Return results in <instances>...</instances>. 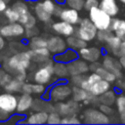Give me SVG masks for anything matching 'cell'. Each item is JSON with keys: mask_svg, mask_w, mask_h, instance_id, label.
<instances>
[{"mask_svg": "<svg viewBox=\"0 0 125 125\" xmlns=\"http://www.w3.org/2000/svg\"><path fill=\"white\" fill-rule=\"evenodd\" d=\"M31 64L32 61L28 50L17 52L1 62V67H3L13 76L22 72H27V70L30 69Z\"/></svg>", "mask_w": 125, "mask_h": 125, "instance_id": "obj_1", "label": "cell"}, {"mask_svg": "<svg viewBox=\"0 0 125 125\" xmlns=\"http://www.w3.org/2000/svg\"><path fill=\"white\" fill-rule=\"evenodd\" d=\"M80 87H82L92 95L99 97L100 95L110 89V82L103 79L97 72L92 71L90 74L85 76Z\"/></svg>", "mask_w": 125, "mask_h": 125, "instance_id": "obj_2", "label": "cell"}, {"mask_svg": "<svg viewBox=\"0 0 125 125\" xmlns=\"http://www.w3.org/2000/svg\"><path fill=\"white\" fill-rule=\"evenodd\" d=\"M54 59H49L46 62L39 63V66L33 71L31 79L33 82L49 85L54 81Z\"/></svg>", "mask_w": 125, "mask_h": 125, "instance_id": "obj_3", "label": "cell"}, {"mask_svg": "<svg viewBox=\"0 0 125 125\" xmlns=\"http://www.w3.org/2000/svg\"><path fill=\"white\" fill-rule=\"evenodd\" d=\"M14 10L17 11L19 14V22L21 23L25 28H30L33 26H36L37 23V18L35 15H33L30 10L28 5L26 4L25 1L23 0H15L11 6Z\"/></svg>", "mask_w": 125, "mask_h": 125, "instance_id": "obj_4", "label": "cell"}, {"mask_svg": "<svg viewBox=\"0 0 125 125\" xmlns=\"http://www.w3.org/2000/svg\"><path fill=\"white\" fill-rule=\"evenodd\" d=\"M71 92L72 89L69 84L59 82L54 84L49 90H47L46 93L43 95V98L52 101L53 103L63 102L71 97Z\"/></svg>", "mask_w": 125, "mask_h": 125, "instance_id": "obj_5", "label": "cell"}, {"mask_svg": "<svg viewBox=\"0 0 125 125\" xmlns=\"http://www.w3.org/2000/svg\"><path fill=\"white\" fill-rule=\"evenodd\" d=\"M77 28L75 29V35L80 37L81 39L85 40L86 42L93 41L97 37L98 29L90 20V18H83L80 20L79 23L77 24Z\"/></svg>", "mask_w": 125, "mask_h": 125, "instance_id": "obj_6", "label": "cell"}, {"mask_svg": "<svg viewBox=\"0 0 125 125\" xmlns=\"http://www.w3.org/2000/svg\"><path fill=\"white\" fill-rule=\"evenodd\" d=\"M89 18L98 30L109 29L112 17L106 14L100 7H94L89 11Z\"/></svg>", "mask_w": 125, "mask_h": 125, "instance_id": "obj_7", "label": "cell"}, {"mask_svg": "<svg viewBox=\"0 0 125 125\" xmlns=\"http://www.w3.org/2000/svg\"><path fill=\"white\" fill-rule=\"evenodd\" d=\"M81 120L86 124H107L110 122L108 115L104 114L102 110L95 107H89L85 109L81 115Z\"/></svg>", "mask_w": 125, "mask_h": 125, "instance_id": "obj_8", "label": "cell"}, {"mask_svg": "<svg viewBox=\"0 0 125 125\" xmlns=\"http://www.w3.org/2000/svg\"><path fill=\"white\" fill-rule=\"evenodd\" d=\"M18 97L9 92L0 94V111L7 114H13L17 110Z\"/></svg>", "mask_w": 125, "mask_h": 125, "instance_id": "obj_9", "label": "cell"}, {"mask_svg": "<svg viewBox=\"0 0 125 125\" xmlns=\"http://www.w3.org/2000/svg\"><path fill=\"white\" fill-rule=\"evenodd\" d=\"M55 104V110L58 111L62 117V116H69L77 114L80 110V103L74 101V100H68L67 102H59L54 103Z\"/></svg>", "mask_w": 125, "mask_h": 125, "instance_id": "obj_10", "label": "cell"}, {"mask_svg": "<svg viewBox=\"0 0 125 125\" xmlns=\"http://www.w3.org/2000/svg\"><path fill=\"white\" fill-rule=\"evenodd\" d=\"M24 31H25V27L19 21L9 22L0 27V34L4 38L21 37L22 35H24Z\"/></svg>", "mask_w": 125, "mask_h": 125, "instance_id": "obj_11", "label": "cell"}, {"mask_svg": "<svg viewBox=\"0 0 125 125\" xmlns=\"http://www.w3.org/2000/svg\"><path fill=\"white\" fill-rule=\"evenodd\" d=\"M47 48L52 55H58L66 50L68 47L65 39H63L61 35L57 34L47 38Z\"/></svg>", "mask_w": 125, "mask_h": 125, "instance_id": "obj_12", "label": "cell"}, {"mask_svg": "<svg viewBox=\"0 0 125 125\" xmlns=\"http://www.w3.org/2000/svg\"><path fill=\"white\" fill-rule=\"evenodd\" d=\"M102 56H103L102 49L99 47H95V46H91V47L86 46L78 51V57L83 59L89 63L100 61Z\"/></svg>", "mask_w": 125, "mask_h": 125, "instance_id": "obj_13", "label": "cell"}, {"mask_svg": "<svg viewBox=\"0 0 125 125\" xmlns=\"http://www.w3.org/2000/svg\"><path fill=\"white\" fill-rule=\"evenodd\" d=\"M102 65L104 67H105L106 69H108L109 71H111L116 76L117 79L123 76L122 66L120 64L119 60H117L115 58V56H112V55H104L103 57Z\"/></svg>", "mask_w": 125, "mask_h": 125, "instance_id": "obj_14", "label": "cell"}, {"mask_svg": "<svg viewBox=\"0 0 125 125\" xmlns=\"http://www.w3.org/2000/svg\"><path fill=\"white\" fill-rule=\"evenodd\" d=\"M69 76L70 75H77V74H86L90 71L89 62L84 61L81 58H76L73 61L67 63Z\"/></svg>", "mask_w": 125, "mask_h": 125, "instance_id": "obj_15", "label": "cell"}, {"mask_svg": "<svg viewBox=\"0 0 125 125\" xmlns=\"http://www.w3.org/2000/svg\"><path fill=\"white\" fill-rule=\"evenodd\" d=\"M51 28L56 34L63 36V37H68L70 35H73L75 33V29H76L75 25H73L69 22H66L64 21H62V20L59 21L53 22L51 25Z\"/></svg>", "mask_w": 125, "mask_h": 125, "instance_id": "obj_16", "label": "cell"}, {"mask_svg": "<svg viewBox=\"0 0 125 125\" xmlns=\"http://www.w3.org/2000/svg\"><path fill=\"white\" fill-rule=\"evenodd\" d=\"M59 19L62 21H64L66 22H69L73 25H77L81 20L79 11L72 9L70 7H67V6L62 9V11L59 15Z\"/></svg>", "mask_w": 125, "mask_h": 125, "instance_id": "obj_17", "label": "cell"}, {"mask_svg": "<svg viewBox=\"0 0 125 125\" xmlns=\"http://www.w3.org/2000/svg\"><path fill=\"white\" fill-rule=\"evenodd\" d=\"M33 97L31 94L27 93H21L20 97H18V105H17V110L19 114H24L26 113L33 104Z\"/></svg>", "mask_w": 125, "mask_h": 125, "instance_id": "obj_18", "label": "cell"}, {"mask_svg": "<svg viewBox=\"0 0 125 125\" xmlns=\"http://www.w3.org/2000/svg\"><path fill=\"white\" fill-rule=\"evenodd\" d=\"M28 52H29L32 63H36V64L46 62L47 60H49L51 58V55H52L47 47L37 48V49H29Z\"/></svg>", "mask_w": 125, "mask_h": 125, "instance_id": "obj_19", "label": "cell"}, {"mask_svg": "<svg viewBox=\"0 0 125 125\" xmlns=\"http://www.w3.org/2000/svg\"><path fill=\"white\" fill-rule=\"evenodd\" d=\"M122 38L116 36L114 33L109 37V39L105 42V49L107 53H109L112 56L119 57V51H120V46L122 43Z\"/></svg>", "mask_w": 125, "mask_h": 125, "instance_id": "obj_20", "label": "cell"}, {"mask_svg": "<svg viewBox=\"0 0 125 125\" xmlns=\"http://www.w3.org/2000/svg\"><path fill=\"white\" fill-rule=\"evenodd\" d=\"M72 92H71V99L78 102V103H85V104H89L91 97L93 96L91 93H89L88 91H86L85 89H83L80 86H72L71 87Z\"/></svg>", "mask_w": 125, "mask_h": 125, "instance_id": "obj_21", "label": "cell"}, {"mask_svg": "<svg viewBox=\"0 0 125 125\" xmlns=\"http://www.w3.org/2000/svg\"><path fill=\"white\" fill-rule=\"evenodd\" d=\"M33 11H34L35 17H36L37 20H39L40 21L45 22V23H48V22L51 21L53 15L49 14V13L46 11V9L44 8V6H43V4H42V1H37V2L34 4Z\"/></svg>", "mask_w": 125, "mask_h": 125, "instance_id": "obj_22", "label": "cell"}, {"mask_svg": "<svg viewBox=\"0 0 125 125\" xmlns=\"http://www.w3.org/2000/svg\"><path fill=\"white\" fill-rule=\"evenodd\" d=\"M99 7L112 18L116 17L119 12V7L116 0H101Z\"/></svg>", "mask_w": 125, "mask_h": 125, "instance_id": "obj_23", "label": "cell"}, {"mask_svg": "<svg viewBox=\"0 0 125 125\" xmlns=\"http://www.w3.org/2000/svg\"><path fill=\"white\" fill-rule=\"evenodd\" d=\"M109 29L116 36L124 39L125 38V20L118 19V18H115V17L112 18Z\"/></svg>", "mask_w": 125, "mask_h": 125, "instance_id": "obj_24", "label": "cell"}, {"mask_svg": "<svg viewBox=\"0 0 125 125\" xmlns=\"http://www.w3.org/2000/svg\"><path fill=\"white\" fill-rule=\"evenodd\" d=\"M48 114L49 112L45 110H36L30 115L26 117V123L27 124H45L48 120Z\"/></svg>", "mask_w": 125, "mask_h": 125, "instance_id": "obj_25", "label": "cell"}, {"mask_svg": "<svg viewBox=\"0 0 125 125\" xmlns=\"http://www.w3.org/2000/svg\"><path fill=\"white\" fill-rule=\"evenodd\" d=\"M76 58H78V52L73 50V49L67 48L63 52H62L58 55H54L53 59L56 62H64V63H68L69 62L73 61Z\"/></svg>", "mask_w": 125, "mask_h": 125, "instance_id": "obj_26", "label": "cell"}, {"mask_svg": "<svg viewBox=\"0 0 125 125\" xmlns=\"http://www.w3.org/2000/svg\"><path fill=\"white\" fill-rule=\"evenodd\" d=\"M66 41V44H67V47L70 48V49H73L75 51H79L80 49L84 48L87 46V42L83 39H81L80 37H78L77 35L73 34V35H70L68 37H66L65 39Z\"/></svg>", "mask_w": 125, "mask_h": 125, "instance_id": "obj_27", "label": "cell"}, {"mask_svg": "<svg viewBox=\"0 0 125 125\" xmlns=\"http://www.w3.org/2000/svg\"><path fill=\"white\" fill-rule=\"evenodd\" d=\"M22 85H23V81H21L20 79L13 76V78L3 88H4L5 92H9V93H13V94L21 93Z\"/></svg>", "mask_w": 125, "mask_h": 125, "instance_id": "obj_28", "label": "cell"}, {"mask_svg": "<svg viewBox=\"0 0 125 125\" xmlns=\"http://www.w3.org/2000/svg\"><path fill=\"white\" fill-rule=\"evenodd\" d=\"M54 74L59 79L66 78L69 75L67 63L55 61V62H54Z\"/></svg>", "mask_w": 125, "mask_h": 125, "instance_id": "obj_29", "label": "cell"}, {"mask_svg": "<svg viewBox=\"0 0 125 125\" xmlns=\"http://www.w3.org/2000/svg\"><path fill=\"white\" fill-rule=\"evenodd\" d=\"M116 93L113 90H107L106 92L103 93L102 95L99 96V102L100 104H108V105H112L115 104L116 101Z\"/></svg>", "mask_w": 125, "mask_h": 125, "instance_id": "obj_30", "label": "cell"}, {"mask_svg": "<svg viewBox=\"0 0 125 125\" xmlns=\"http://www.w3.org/2000/svg\"><path fill=\"white\" fill-rule=\"evenodd\" d=\"M115 105H116V111H117L119 120L121 122L123 119H125V95L124 94H119L116 97Z\"/></svg>", "mask_w": 125, "mask_h": 125, "instance_id": "obj_31", "label": "cell"}, {"mask_svg": "<svg viewBox=\"0 0 125 125\" xmlns=\"http://www.w3.org/2000/svg\"><path fill=\"white\" fill-rule=\"evenodd\" d=\"M28 47H29V49H37V48L47 47V38L40 36V35H35V36L29 38Z\"/></svg>", "mask_w": 125, "mask_h": 125, "instance_id": "obj_32", "label": "cell"}, {"mask_svg": "<svg viewBox=\"0 0 125 125\" xmlns=\"http://www.w3.org/2000/svg\"><path fill=\"white\" fill-rule=\"evenodd\" d=\"M94 72H97L103 79H104V80H106V81H108V82H110V83H113V82H115V81L117 80L116 76H115L111 71H109L108 69H106L105 67H104L102 64H101Z\"/></svg>", "mask_w": 125, "mask_h": 125, "instance_id": "obj_33", "label": "cell"}, {"mask_svg": "<svg viewBox=\"0 0 125 125\" xmlns=\"http://www.w3.org/2000/svg\"><path fill=\"white\" fill-rule=\"evenodd\" d=\"M4 16L7 19L9 22H17L19 21V14L16 10H14L12 7H7V9L4 11Z\"/></svg>", "mask_w": 125, "mask_h": 125, "instance_id": "obj_34", "label": "cell"}, {"mask_svg": "<svg viewBox=\"0 0 125 125\" xmlns=\"http://www.w3.org/2000/svg\"><path fill=\"white\" fill-rule=\"evenodd\" d=\"M47 91L46 85L39 84L36 82L31 83V95H37V96H43Z\"/></svg>", "mask_w": 125, "mask_h": 125, "instance_id": "obj_35", "label": "cell"}, {"mask_svg": "<svg viewBox=\"0 0 125 125\" xmlns=\"http://www.w3.org/2000/svg\"><path fill=\"white\" fill-rule=\"evenodd\" d=\"M113 34V32L110 30V29H104V30H98V33H97V39L102 42V43H104L109 39V37Z\"/></svg>", "mask_w": 125, "mask_h": 125, "instance_id": "obj_36", "label": "cell"}, {"mask_svg": "<svg viewBox=\"0 0 125 125\" xmlns=\"http://www.w3.org/2000/svg\"><path fill=\"white\" fill-rule=\"evenodd\" d=\"M41 1H42V4H43L44 8L46 9V11L49 14L54 16L55 11L58 7V4L56 3V1L55 0H41Z\"/></svg>", "mask_w": 125, "mask_h": 125, "instance_id": "obj_37", "label": "cell"}, {"mask_svg": "<svg viewBox=\"0 0 125 125\" xmlns=\"http://www.w3.org/2000/svg\"><path fill=\"white\" fill-rule=\"evenodd\" d=\"M61 120H62V115L58 111L53 110V111L49 112V114H48V120H47V123L48 124H60L61 123Z\"/></svg>", "mask_w": 125, "mask_h": 125, "instance_id": "obj_38", "label": "cell"}, {"mask_svg": "<svg viewBox=\"0 0 125 125\" xmlns=\"http://www.w3.org/2000/svg\"><path fill=\"white\" fill-rule=\"evenodd\" d=\"M62 124H80L82 123V120L76 115H69V116H62L61 120Z\"/></svg>", "mask_w": 125, "mask_h": 125, "instance_id": "obj_39", "label": "cell"}, {"mask_svg": "<svg viewBox=\"0 0 125 125\" xmlns=\"http://www.w3.org/2000/svg\"><path fill=\"white\" fill-rule=\"evenodd\" d=\"M84 2L85 0H66L65 5L77 11H81L82 9H84Z\"/></svg>", "mask_w": 125, "mask_h": 125, "instance_id": "obj_40", "label": "cell"}, {"mask_svg": "<svg viewBox=\"0 0 125 125\" xmlns=\"http://www.w3.org/2000/svg\"><path fill=\"white\" fill-rule=\"evenodd\" d=\"M12 78H13L12 74L6 71L3 67H0V87H4Z\"/></svg>", "mask_w": 125, "mask_h": 125, "instance_id": "obj_41", "label": "cell"}, {"mask_svg": "<svg viewBox=\"0 0 125 125\" xmlns=\"http://www.w3.org/2000/svg\"><path fill=\"white\" fill-rule=\"evenodd\" d=\"M84 78H85V74L70 75V77H69V84L71 86H81Z\"/></svg>", "mask_w": 125, "mask_h": 125, "instance_id": "obj_42", "label": "cell"}, {"mask_svg": "<svg viewBox=\"0 0 125 125\" xmlns=\"http://www.w3.org/2000/svg\"><path fill=\"white\" fill-rule=\"evenodd\" d=\"M99 108H100V110H102L104 114H106V115H108V116H111V115L114 114V109L111 107V105L104 104H100Z\"/></svg>", "mask_w": 125, "mask_h": 125, "instance_id": "obj_43", "label": "cell"}, {"mask_svg": "<svg viewBox=\"0 0 125 125\" xmlns=\"http://www.w3.org/2000/svg\"><path fill=\"white\" fill-rule=\"evenodd\" d=\"M39 34V29L36 27V26H33V27H30V28H25V31H24V35L26 38H31L35 35H38Z\"/></svg>", "mask_w": 125, "mask_h": 125, "instance_id": "obj_44", "label": "cell"}, {"mask_svg": "<svg viewBox=\"0 0 125 125\" xmlns=\"http://www.w3.org/2000/svg\"><path fill=\"white\" fill-rule=\"evenodd\" d=\"M99 4H100L99 0H85V2H84V9L89 12L92 8L99 7Z\"/></svg>", "mask_w": 125, "mask_h": 125, "instance_id": "obj_45", "label": "cell"}, {"mask_svg": "<svg viewBox=\"0 0 125 125\" xmlns=\"http://www.w3.org/2000/svg\"><path fill=\"white\" fill-rule=\"evenodd\" d=\"M116 81H117V88L121 90H125V76L118 78Z\"/></svg>", "mask_w": 125, "mask_h": 125, "instance_id": "obj_46", "label": "cell"}, {"mask_svg": "<svg viewBox=\"0 0 125 125\" xmlns=\"http://www.w3.org/2000/svg\"><path fill=\"white\" fill-rule=\"evenodd\" d=\"M102 64V62H99V61L98 62H91V63H89V67H90V71H95L100 65Z\"/></svg>", "mask_w": 125, "mask_h": 125, "instance_id": "obj_47", "label": "cell"}, {"mask_svg": "<svg viewBox=\"0 0 125 125\" xmlns=\"http://www.w3.org/2000/svg\"><path fill=\"white\" fill-rule=\"evenodd\" d=\"M5 48H6V41H5L4 37L0 34V54L4 51Z\"/></svg>", "mask_w": 125, "mask_h": 125, "instance_id": "obj_48", "label": "cell"}, {"mask_svg": "<svg viewBox=\"0 0 125 125\" xmlns=\"http://www.w3.org/2000/svg\"><path fill=\"white\" fill-rule=\"evenodd\" d=\"M120 56H125V39L122 40L121 46H120V51H119V57Z\"/></svg>", "mask_w": 125, "mask_h": 125, "instance_id": "obj_49", "label": "cell"}, {"mask_svg": "<svg viewBox=\"0 0 125 125\" xmlns=\"http://www.w3.org/2000/svg\"><path fill=\"white\" fill-rule=\"evenodd\" d=\"M7 3L4 2L3 0H0V13H4V11L7 9Z\"/></svg>", "mask_w": 125, "mask_h": 125, "instance_id": "obj_50", "label": "cell"}, {"mask_svg": "<svg viewBox=\"0 0 125 125\" xmlns=\"http://www.w3.org/2000/svg\"><path fill=\"white\" fill-rule=\"evenodd\" d=\"M119 62H120V64L122 66V69L125 70V56H120L119 57Z\"/></svg>", "mask_w": 125, "mask_h": 125, "instance_id": "obj_51", "label": "cell"}, {"mask_svg": "<svg viewBox=\"0 0 125 125\" xmlns=\"http://www.w3.org/2000/svg\"><path fill=\"white\" fill-rule=\"evenodd\" d=\"M57 4H60V5H62V4H65V1L66 0H55Z\"/></svg>", "mask_w": 125, "mask_h": 125, "instance_id": "obj_52", "label": "cell"}, {"mask_svg": "<svg viewBox=\"0 0 125 125\" xmlns=\"http://www.w3.org/2000/svg\"><path fill=\"white\" fill-rule=\"evenodd\" d=\"M119 1H120V3H122V4L125 5V0H119Z\"/></svg>", "mask_w": 125, "mask_h": 125, "instance_id": "obj_53", "label": "cell"}, {"mask_svg": "<svg viewBox=\"0 0 125 125\" xmlns=\"http://www.w3.org/2000/svg\"><path fill=\"white\" fill-rule=\"evenodd\" d=\"M3 1H4V2H6V3H7V4H8V3H9V2H11V0H3Z\"/></svg>", "mask_w": 125, "mask_h": 125, "instance_id": "obj_54", "label": "cell"}, {"mask_svg": "<svg viewBox=\"0 0 125 125\" xmlns=\"http://www.w3.org/2000/svg\"><path fill=\"white\" fill-rule=\"evenodd\" d=\"M124 39H125V38H124Z\"/></svg>", "mask_w": 125, "mask_h": 125, "instance_id": "obj_55", "label": "cell"}]
</instances>
